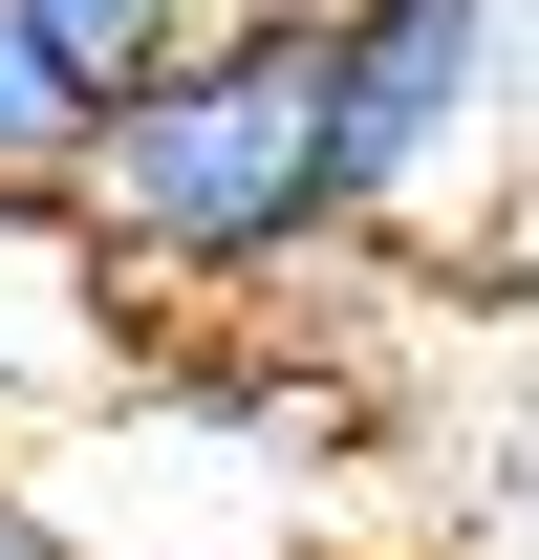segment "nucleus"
Segmentation results:
<instances>
[{"label":"nucleus","instance_id":"nucleus-1","mask_svg":"<svg viewBox=\"0 0 539 560\" xmlns=\"http://www.w3.org/2000/svg\"><path fill=\"white\" fill-rule=\"evenodd\" d=\"M66 215L108 237L130 302H195V324H260V302H302V280H345L367 215H345V66H324V0H238V22L173 44L130 108H87Z\"/></svg>","mask_w":539,"mask_h":560},{"label":"nucleus","instance_id":"nucleus-2","mask_svg":"<svg viewBox=\"0 0 539 560\" xmlns=\"http://www.w3.org/2000/svg\"><path fill=\"white\" fill-rule=\"evenodd\" d=\"M518 22L539 0H324V66H345V215L410 237L496 173V108H518Z\"/></svg>","mask_w":539,"mask_h":560},{"label":"nucleus","instance_id":"nucleus-3","mask_svg":"<svg viewBox=\"0 0 539 560\" xmlns=\"http://www.w3.org/2000/svg\"><path fill=\"white\" fill-rule=\"evenodd\" d=\"M216 22H238V0H22V44H44L87 108H130V86L173 66V44H216Z\"/></svg>","mask_w":539,"mask_h":560},{"label":"nucleus","instance_id":"nucleus-4","mask_svg":"<svg viewBox=\"0 0 539 560\" xmlns=\"http://www.w3.org/2000/svg\"><path fill=\"white\" fill-rule=\"evenodd\" d=\"M87 173V86L22 44V0H0V195H66Z\"/></svg>","mask_w":539,"mask_h":560},{"label":"nucleus","instance_id":"nucleus-5","mask_svg":"<svg viewBox=\"0 0 539 560\" xmlns=\"http://www.w3.org/2000/svg\"><path fill=\"white\" fill-rule=\"evenodd\" d=\"M0 560H87V517H66L44 475H0Z\"/></svg>","mask_w":539,"mask_h":560}]
</instances>
